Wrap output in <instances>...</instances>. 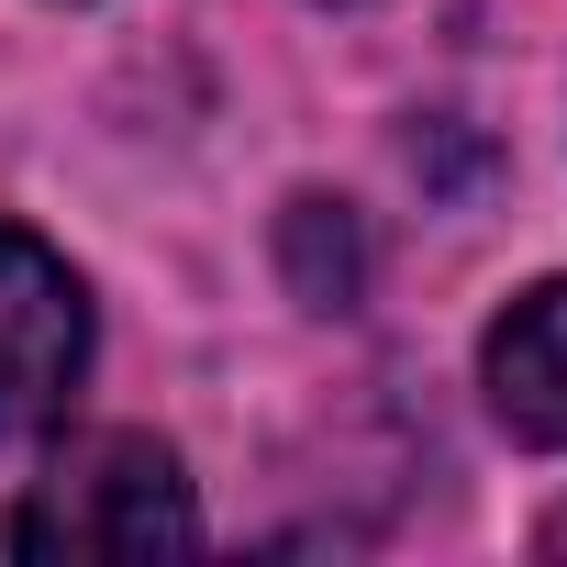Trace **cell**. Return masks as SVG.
Listing matches in <instances>:
<instances>
[{
	"instance_id": "1",
	"label": "cell",
	"mask_w": 567,
	"mask_h": 567,
	"mask_svg": "<svg viewBox=\"0 0 567 567\" xmlns=\"http://www.w3.org/2000/svg\"><path fill=\"white\" fill-rule=\"evenodd\" d=\"M12 556H68V567H145V556H189L200 545V512H189V478L156 434H90L68 445L0 523Z\"/></svg>"
},
{
	"instance_id": "2",
	"label": "cell",
	"mask_w": 567,
	"mask_h": 567,
	"mask_svg": "<svg viewBox=\"0 0 567 567\" xmlns=\"http://www.w3.org/2000/svg\"><path fill=\"white\" fill-rule=\"evenodd\" d=\"M79 368H90V290L56 245L0 223V434L56 423L79 401Z\"/></svg>"
},
{
	"instance_id": "3",
	"label": "cell",
	"mask_w": 567,
	"mask_h": 567,
	"mask_svg": "<svg viewBox=\"0 0 567 567\" xmlns=\"http://www.w3.org/2000/svg\"><path fill=\"white\" fill-rule=\"evenodd\" d=\"M489 412L523 434V445H567V278L523 290L501 323H489Z\"/></svg>"
},
{
	"instance_id": "4",
	"label": "cell",
	"mask_w": 567,
	"mask_h": 567,
	"mask_svg": "<svg viewBox=\"0 0 567 567\" xmlns=\"http://www.w3.org/2000/svg\"><path fill=\"white\" fill-rule=\"evenodd\" d=\"M545 545H556V556H567V512H556V523H545Z\"/></svg>"
}]
</instances>
